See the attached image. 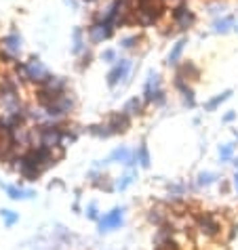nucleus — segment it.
<instances>
[{
    "label": "nucleus",
    "instance_id": "f257e3e1",
    "mask_svg": "<svg viewBox=\"0 0 238 250\" xmlns=\"http://www.w3.org/2000/svg\"><path fill=\"white\" fill-rule=\"evenodd\" d=\"M19 53H22V36L15 32L6 34V36L0 40V55H2L4 59L15 61L19 57Z\"/></svg>",
    "mask_w": 238,
    "mask_h": 250
},
{
    "label": "nucleus",
    "instance_id": "f03ea898",
    "mask_svg": "<svg viewBox=\"0 0 238 250\" xmlns=\"http://www.w3.org/2000/svg\"><path fill=\"white\" fill-rule=\"evenodd\" d=\"M173 21L177 25V30H190L196 23V15L188 9V4H177L173 9Z\"/></svg>",
    "mask_w": 238,
    "mask_h": 250
},
{
    "label": "nucleus",
    "instance_id": "7ed1b4c3",
    "mask_svg": "<svg viewBox=\"0 0 238 250\" xmlns=\"http://www.w3.org/2000/svg\"><path fill=\"white\" fill-rule=\"evenodd\" d=\"M25 65H27V80L36 82V84H45V82L51 78V74L47 72L45 63H43V61H38L36 57H32Z\"/></svg>",
    "mask_w": 238,
    "mask_h": 250
},
{
    "label": "nucleus",
    "instance_id": "20e7f679",
    "mask_svg": "<svg viewBox=\"0 0 238 250\" xmlns=\"http://www.w3.org/2000/svg\"><path fill=\"white\" fill-rule=\"evenodd\" d=\"M38 135H40V143L48 145V147H57V145H61V141H64V130H61V126H40Z\"/></svg>",
    "mask_w": 238,
    "mask_h": 250
},
{
    "label": "nucleus",
    "instance_id": "39448f33",
    "mask_svg": "<svg viewBox=\"0 0 238 250\" xmlns=\"http://www.w3.org/2000/svg\"><path fill=\"white\" fill-rule=\"evenodd\" d=\"M131 61L129 59H120L118 63L112 67V72L108 74V84L110 86H116L118 82H127L129 78V72H131Z\"/></svg>",
    "mask_w": 238,
    "mask_h": 250
},
{
    "label": "nucleus",
    "instance_id": "423d86ee",
    "mask_svg": "<svg viewBox=\"0 0 238 250\" xmlns=\"http://www.w3.org/2000/svg\"><path fill=\"white\" fill-rule=\"evenodd\" d=\"M112 30H114V27L108 25L106 21H95L89 27V40L93 44H99V42H103V40H108L112 36Z\"/></svg>",
    "mask_w": 238,
    "mask_h": 250
},
{
    "label": "nucleus",
    "instance_id": "0eeeda50",
    "mask_svg": "<svg viewBox=\"0 0 238 250\" xmlns=\"http://www.w3.org/2000/svg\"><path fill=\"white\" fill-rule=\"evenodd\" d=\"M198 227H200V231L207 235L219 233V221H217L215 214H202V217H198Z\"/></svg>",
    "mask_w": 238,
    "mask_h": 250
},
{
    "label": "nucleus",
    "instance_id": "6e6552de",
    "mask_svg": "<svg viewBox=\"0 0 238 250\" xmlns=\"http://www.w3.org/2000/svg\"><path fill=\"white\" fill-rule=\"evenodd\" d=\"M122 223V208H114L112 212H108L103 219H99V227L101 231H110V229H114Z\"/></svg>",
    "mask_w": 238,
    "mask_h": 250
},
{
    "label": "nucleus",
    "instance_id": "1a4fd4ad",
    "mask_svg": "<svg viewBox=\"0 0 238 250\" xmlns=\"http://www.w3.org/2000/svg\"><path fill=\"white\" fill-rule=\"evenodd\" d=\"M108 124L112 126V130H114V135H116V133H124V130L131 126V116H129V114H124V112L112 114Z\"/></svg>",
    "mask_w": 238,
    "mask_h": 250
},
{
    "label": "nucleus",
    "instance_id": "9d476101",
    "mask_svg": "<svg viewBox=\"0 0 238 250\" xmlns=\"http://www.w3.org/2000/svg\"><path fill=\"white\" fill-rule=\"evenodd\" d=\"M156 91H160V78H158V74H150L148 82H145V86H143V101L152 103V97Z\"/></svg>",
    "mask_w": 238,
    "mask_h": 250
},
{
    "label": "nucleus",
    "instance_id": "9b49d317",
    "mask_svg": "<svg viewBox=\"0 0 238 250\" xmlns=\"http://www.w3.org/2000/svg\"><path fill=\"white\" fill-rule=\"evenodd\" d=\"M186 44H188L186 38H181V40L175 42V46L171 48V53H169V65H177L179 63V57H181V53H184Z\"/></svg>",
    "mask_w": 238,
    "mask_h": 250
},
{
    "label": "nucleus",
    "instance_id": "f8f14e48",
    "mask_svg": "<svg viewBox=\"0 0 238 250\" xmlns=\"http://www.w3.org/2000/svg\"><path fill=\"white\" fill-rule=\"evenodd\" d=\"M234 27V17H221V19H217V21L213 23V32L215 34H228L230 30Z\"/></svg>",
    "mask_w": 238,
    "mask_h": 250
},
{
    "label": "nucleus",
    "instance_id": "ddd939ff",
    "mask_svg": "<svg viewBox=\"0 0 238 250\" xmlns=\"http://www.w3.org/2000/svg\"><path fill=\"white\" fill-rule=\"evenodd\" d=\"M142 109H143V101L139 99V97H133V99L127 101V105H124L122 112L129 114V116H137V114H142Z\"/></svg>",
    "mask_w": 238,
    "mask_h": 250
},
{
    "label": "nucleus",
    "instance_id": "4468645a",
    "mask_svg": "<svg viewBox=\"0 0 238 250\" xmlns=\"http://www.w3.org/2000/svg\"><path fill=\"white\" fill-rule=\"evenodd\" d=\"M72 38H74V46H72V53H74V55H80L82 51H85V46H87L85 38H82V30H80V27H76V30L72 32Z\"/></svg>",
    "mask_w": 238,
    "mask_h": 250
},
{
    "label": "nucleus",
    "instance_id": "2eb2a0df",
    "mask_svg": "<svg viewBox=\"0 0 238 250\" xmlns=\"http://www.w3.org/2000/svg\"><path fill=\"white\" fill-rule=\"evenodd\" d=\"M89 133H91V135H95V137L108 139V137L114 135V130H112L110 124H95V126H89Z\"/></svg>",
    "mask_w": 238,
    "mask_h": 250
},
{
    "label": "nucleus",
    "instance_id": "dca6fc26",
    "mask_svg": "<svg viewBox=\"0 0 238 250\" xmlns=\"http://www.w3.org/2000/svg\"><path fill=\"white\" fill-rule=\"evenodd\" d=\"M230 95H232V91H226V93H221V95L213 97V99H211V101H209L207 105H205V109H207V112H213V109L219 107L223 101H228V99H230Z\"/></svg>",
    "mask_w": 238,
    "mask_h": 250
},
{
    "label": "nucleus",
    "instance_id": "f3484780",
    "mask_svg": "<svg viewBox=\"0 0 238 250\" xmlns=\"http://www.w3.org/2000/svg\"><path fill=\"white\" fill-rule=\"evenodd\" d=\"M6 191H9V196L13 200H22V198H32L34 196V191L30 189H22V187H4Z\"/></svg>",
    "mask_w": 238,
    "mask_h": 250
},
{
    "label": "nucleus",
    "instance_id": "a211bd4d",
    "mask_svg": "<svg viewBox=\"0 0 238 250\" xmlns=\"http://www.w3.org/2000/svg\"><path fill=\"white\" fill-rule=\"evenodd\" d=\"M137 162L142 164V168H148L150 166V151H148V147H145V145H142V147L137 149Z\"/></svg>",
    "mask_w": 238,
    "mask_h": 250
},
{
    "label": "nucleus",
    "instance_id": "6ab92c4d",
    "mask_svg": "<svg viewBox=\"0 0 238 250\" xmlns=\"http://www.w3.org/2000/svg\"><path fill=\"white\" fill-rule=\"evenodd\" d=\"M207 13L209 15H223V13L228 11V4L226 2H211V4H207Z\"/></svg>",
    "mask_w": 238,
    "mask_h": 250
},
{
    "label": "nucleus",
    "instance_id": "aec40b11",
    "mask_svg": "<svg viewBox=\"0 0 238 250\" xmlns=\"http://www.w3.org/2000/svg\"><path fill=\"white\" fill-rule=\"evenodd\" d=\"M215 175H213V172H200V175H198V185L200 187H209V185H211L213 181H215Z\"/></svg>",
    "mask_w": 238,
    "mask_h": 250
},
{
    "label": "nucleus",
    "instance_id": "412c9836",
    "mask_svg": "<svg viewBox=\"0 0 238 250\" xmlns=\"http://www.w3.org/2000/svg\"><path fill=\"white\" fill-rule=\"evenodd\" d=\"M0 214H2L4 223H6V225H9V227H11V225H15V223H17V219H19V217H17V214H15V212H13V210H2V212H0Z\"/></svg>",
    "mask_w": 238,
    "mask_h": 250
},
{
    "label": "nucleus",
    "instance_id": "4be33fe9",
    "mask_svg": "<svg viewBox=\"0 0 238 250\" xmlns=\"http://www.w3.org/2000/svg\"><path fill=\"white\" fill-rule=\"evenodd\" d=\"M234 154V145H223V147L219 149V158H221V162H226V160H230Z\"/></svg>",
    "mask_w": 238,
    "mask_h": 250
},
{
    "label": "nucleus",
    "instance_id": "5701e85b",
    "mask_svg": "<svg viewBox=\"0 0 238 250\" xmlns=\"http://www.w3.org/2000/svg\"><path fill=\"white\" fill-rule=\"evenodd\" d=\"M101 59L106 61V63H114V61H116V51H114V48H108V51H103L101 53Z\"/></svg>",
    "mask_w": 238,
    "mask_h": 250
},
{
    "label": "nucleus",
    "instance_id": "b1692460",
    "mask_svg": "<svg viewBox=\"0 0 238 250\" xmlns=\"http://www.w3.org/2000/svg\"><path fill=\"white\" fill-rule=\"evenodd\" d=\"M156 250H179L177 248V244H175V242H160V244L156 246Z\"/></svg>",
    "mask_w": 238,
    "mask_h": 250
},
{
    "label": "nucleus",
    "instance_id": "393cba45",
    "mask_svg": "<svg viewBox=\"0 0 238 250\" xmlns=\"http://www.w3.org/2000/svg\"><path fill=\"white\" fill-rule=\"evenodd\" d=\"M133 183V175H127V177H122V181H118V189H127V187Z\"/></svg>",
    "mask_w": 238,
    "mask_h": 250
},
{
    "label": "nucleus",
    "instance_id": "a878e982",
    "mask_svg": "<svg viewBox=\"0 0 238 250\" xmlns=\"http://www.w3.org/2000/svg\"><path fill=\"white\" fill-rule=\"evenodd\" d=\"M135 42H137V36H129V38H124L120 44H122V48H133Z\"/></svg>",
    "mask_w": 238,
    "mask_h": 250
},
{
    "label": "nucleus",
    "instance_id": "bb28decb",
    "mask_svg": "<svg viewBox=\"0 0 238 250\" xmlns=\"http://www.w3.org/2000/svg\"><path fill=\"white\" fill-rule=\"evenodd\" d=\"M87 217H89V219H93V221L99 219V217H97V208H95V204H91V206L87 208Z\"/></svg>",
    "mask_w": 238,
    "mask_h": 250
},
{
    "label": "nucleus",
    "instance_id": "cd10ccee",
    "mask_svg": "<svg viewBox=\"0 0 238 250\" xmlns=\"http://www.w3.org/2000/svg\"><path fill=\"white\" fill-rule=\"evenodd\" d=\"M234 118H236V114H234V112H230V114H226V116H223V122H232Z\"/></svg>",
    "mask_w": 238,
    "mask_h": 250
},
{
    "label": "nucleus",
    "instance_id": "c85d7f7f",
    "mask_svg": "<svg viewBox=\"0 0 238 250\" xmlns=\"http://www.w3.org/2000/svg\"><path fill=\"white\" fill-rule=\"evenodd\" d=\"M234 185H236V191H238V172H236V177H234Z\"/></svg>",
    "mask_w": 238,
    "mask_h": 250
},
{
    "label": "nucleus",
    "instance_id": "c756f323",
    "mask_svg": "<svg viewBox=\"0 0 238 250\" xmlns=\"http://www.w3.org/2000/svg\"><path fill=\"white\" fill-rule=\"evenodd\" d=\"M234 164H236V168H238V160H236V162H234Z\"/></svg>",
    "mask_w": 238,
    "mask_h": 250
},
{
    "label": "nucleus",
    "instance_id": "7c9ffc66",
    "mask_svg": "<svg viewBox=\"0 0 238 250\" xmlns=\"http://www.w3.org/2000/svg\"><path fill=\"white\" fill-rule=\"evenodd\" d=\"M234 30H236V32H238V25H236V27H234Z\"/></svg>",
    "mask_w": 238,
    "mask_h": 250
}]
</instances>
